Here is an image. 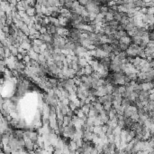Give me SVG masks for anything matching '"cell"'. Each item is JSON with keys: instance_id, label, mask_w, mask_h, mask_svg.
Listing matches in <instances>:
<instances>
[{"instance_id": "cell-1", "label": "cell", "mask_w": 154, "mask_h": 154, "mask_svg": "<svg viewBox=\"0 0 154 154\" xmlns=\"http://www.w3.org/2000/svg\"><path fill=\"white\" fill-rule=\"evenodd\" d=\"M96 51H97V56H96V59H97L98 61L101 60V59H103V58H105V57H109V54H107V53H105V51H103L102 49H100V48H97Z\"/></svg>"}, {"instance_id": "cell-2", "label": "cell", "mask_w": 154, "mask_h": 154, "mask_svg": "<svg viewBox=\"0 0 154 154\" xmlns=\"http://www.w3.org/2000/svg\"><path fill=\"white\" fill-rule=\"evenodd\" d=\"M119 42L124 43V44H127V45H131V44H132V38L129 35L124 36V37H122V38L119 39Z\"/></svg>"}, {"instance_id": "cell-3", "label": "cell", "mask_w": 154, "mask_h": 154, "mask_svg": "<svg viewBox=\"0 0 154 154\" xmlns=\"http://www.w3.org/2000/svg\"><path fill=\"white\" fill-rule=\"evenodd\" d=\"M100 49H102L103 51H105V53H107V54H111V53H113V48H112V45H111L110 44H104L101 45Z\"/></svg>"}, {"instance_id": "cell-4", "label": "cell", "mask_w": 154, "mask_h": 154, "mask_svg": "<svg viewBox=\"0 0 154 154\" xmlns=\"http://www.w3.org/2000/svg\"><path fill=\"white\" fill-rule=\"evenodd\" d=\"M46 27H47L48 34H56V33H57V26H55L54 25L50 24V25H48Z\"/></svg>"}, {"instance_id": "cell-5", "label": "cell", "mask_w": 154, "mask_h": 154, "mask_svg": "<svg viewBox=\"0 0 154 154\" xmlns=\"http://www.w3.org/2000/svg\"><path fill=\"white\" fill-rule=\"evenodd\" d=\"M69 149L70 151H75V150H78V145H77V142L75 141L74 140H70L69 142Z\"/></svg>"}, {"instance_id": "cell-6", "label": "cell", "mask_w": 154, "mask_h": 154, "mask_svg": "<svg viewBox=\"0 0 154 154\" xmlns=\"http://www.w3.org/2000/svg\"><path fill=\"white\" fill-rule=\"evenodd\" d=\"M133 4H134L135 7L137 8L146 7V3H145L143 0H134V1H133Z\"/></svg>"}, {"instance_id": "cell-7", "label": "cell", "mask_w": 154, "mask_h": 154, "mask_svg": "<svg viewBox=\"0 0 154 154\" xmlns=\"http://www.w3.org/2000/svg\"><path fill=\"white\" fill-rule=\"evenodd\" d=\"M78 64H79V66H80L81 68H84L87 65H88V62H87V60L85 57H79V61H78Z\"/></svg>"}, {"instance_id": "cell-8", "label": "cell", "mask_w": 154, "mask_h": 154, "mask_svg": "<svg viewBox=\"0 0 154 154\" xmlns=\"http://www.w3.org/2000/svg\"><path fill=\"white\" fill-rule=\"evenodd\" d=\"M82 72H83V74H86V75H91V74L94 73V71L93 69H92V67L88 64V65H87L86 67L82 68Z\"/></svg>"}, {"instance_id": "cell-9", "label": "cell", "mask_w": 154, "mask_h": 154, "mask_svg": "<svg viewBox=\"0 0 154 154\" xmlns=\"http://www.w3.org/2000/svg\"><path fill=\"white\" fill-rule=\"evenodd\" d=\"M28 54L30 55V57H31V59L32 60H34V61H38V58H39V54H37V53H35L34 50H30L28 51Z\"/></svg>"}, {"instance_id": "cell-10", "label": "cell", "mask_w": 154, "mask_h": 154, "mask_svg": "<svg viewBox=\"0 0 154 154\" xmlns=\"http://www.w3.org/2000/svg\"><path fill=\"white\" fill-rule=\"evenodd\" d=\"M26 14L28 15L29 16H31V17H33V16H36V10L35 8L33 7V6H30L29 8H28L27 10L25 11Z\"/></svg>"}, {"instance_id": "cell-11", "label": "cell", "mask_w": 154, "mask_h": 154, "mask_svg": "<svg viewBox=\"0 0 154 154\" xmlns=\"http://www.w3.org/2000/svg\"><path fill=\"white\" fill-rule=\"evenodd\" d=\"M50 22H51V24L54 25V26H57V27L60 26L59 18H55V17H52V16H50Z\"/></svg>"}, {"instance_id": "cell-12", "label": "cell", "mask_w": 154, "mask_h": 154, "mask_svg": "<svg viewBox=\"0 0 154 154\" xmlns=\"http://www.w3.org/2000/svg\"><path fill=\"white\" fill-rule=\"evenodd\" d=\"M103 106H104V110L109 113V112L112 111L113 109V103L112 102H105V104H103Z\"/></svg>"}, {"instance_id": "cell-13", "label": "cell", "mask_w": 154, "mask_h": 154, "mask_svg": "<svg viewBox=\"0 0 154 154\" xmlns=\"http://www.w3.org/2000/svg\"><path fill=\"white\" fill-rule=\"evenodd\" d=\"M90 106H91V103L90 104H85L84 106L81 107V109H82V111L84 112L85 115H87V116H88V113H89V112H90Z\"/></svg>"}, {"instance_id": "cell-14", "label": "cell", "mask_w": 154, "mask_h": 154, "mask_svg": "<svg viewBox=\"0 0 154 154\" xmlns=\"http://www.w3.org/2000/svg\"><path fill=\"white\" fill-rule=\"evenodd\" d=\"M99 9H100V13L104 15V16H105V15L109 12V7L107 6H104V5L100 6V8H99Z\"/></svg>"}, {"instance_id": "cell-15", "label": "cell", "mask_w": 154, "mask_h": 154, "mask_svg": "<svg viewBox=\"0 0 154 154\" xmlns=\"http://www.w3.org/2000/svg\"><path fill=\"white\" fill-rule=\"evenodd\" d=\"M10 51H11V54H12L13 56H17L18 54H19V51H18V47H16L14 45L10 46Z\"/></svg>"}, {"instance_id": "cell-16", "label": "cell", "mask_w": 154, "mask_h": 154, "mask_svg": "<svg viewBox=\"0 0 154 154\" xmlns=\"http://www.w3.org/2000/svg\"><path fill=\"white\" fill-rule=\"evenodd\" d=\"M105 19L106 20V22H111V21L115 20V16H114V14H112V13L108 12L106 15L105 16Z\"/></svg>"}, {"instance_id": "cell-17", "label": "cell", "mask_w": 154, "mask_h": 154, "mask_svg": "<svg viewBox=\"0 0 154 154\" xmlns=\"http://www.w3.org/2000/svg\"><path fill=\"white\" fill-rule=\"evenodd\" d=\"M93 132L96 134H100L103 132L102 131V126H94L93 128Z\"/></svg>"}, {"instance_id": "cell-18", "label": "cell", "mask_w": 154, "mask_h": 154, "mask_svg": "<svg viewBox=\"0 0 154 154\" xmlns=\"http://www.w3.org/2000/svg\"><path fill=\"white\" fill-rule=\"evenodd\" d=\"M43 44H44V42L41 40V39H35V40H34L32 43V44H34V45H37V46H42Z\"/></svg>"}, {"instance_id": "cell-19", "label": "cell", "mask_w": 154, "mask_h": 154, "mask_svg": "<svg viewBox=\"0 0 154 154\" xmlns=\"http://www.w3.org/2000/svg\"><path fill=\"white\" fill-rule=\"evenodd\" d=\"M69 109H70L71 111H73V112H75V111L78 109V108H77V105H76L75 102H74L73 101H70V102H69Z\"/></svg>"}, {"instance_id": "cell-20", "label": "cell", "mask_w": 154, "mask_h": 154, "mask_svg": "<svg viewBox=\"0 0 154 154\" xmlns=\"http://www.w3.org/2000/svg\"><path fill=\"white\" fill-rule=\"evenodd\" d=\"M114 16H115V20L119 23L121 22V20H122V16L121 15V13H119V12L115 13V14L114 15Z\"/></svg>"}, {"instance_id": "cell-21", "label": "cell", "mask_w": 154, "mask_h": 154, "mask_svg": "<svg viewBox=\"0 0 154 154\" xmlns=\"http://www.w3.org/2000/svg\"><path fill=\"white\" fill-rule=\"evenodd\" d=\"M97 16V14H96V13H88V17H89V19H90L91 22H93V21L96 20Z\"/></svg>"}, {"instance_id": "cell-22", "label": "cell", "mask_w": 154, "mask_h": 154, "mask_svg": "<svg viewBox=\"0 0 154 154\" xmlns=\"http://www.w3.org/2000/svg\"><path fill=\"white\" fill-rule=\"evenodd\" d=\"M119 46H120L121 50L124 51V52H125V51L127 50V48L129 47V45H127V44H124V43H121V42L119 43Z\"/></svg>"}, {"instance_id": "cell-23", "label": "cell", "mask_w": 154, "mask_h": 154, "mask_svg": "<svg viewBox=\"0 0 154 154\" xmlns=\"http://www.w3.org/2000/svg\"><path fill=\"white\" fill-rule=\"evenodd\" d=\"M33 50L37 54H42V50H41V46H37V45H34L33 44Z\"/></svg>"}, {"instance_id": "cell-24", "label": "cell", "mask_w": 154, "mask_h": 154, "mask_svg": "<svg viewBox=\"0 0 154 154\" xmlns=\"http://www.w3.org/2000/svg\"><path fill=\"white\" fill-rule=\"evenodd\" d=\"M40 34H48V31H47V27L46 26H42V28L40 29Z\"/></svg>"}, {"instance_id": "cell-25", "label": "cell", "mask_w": 154, "mask_h": 154, "mask_svg": "<svg viewBox=\"0 0 154 154\" xmlns=\"http://www.w3.org/2000/svg\"><path fill=\"white\" fill-rule=\"evenodd\" d=\"M78 2L79 3V4L81 5V6H86L87 5V3H88L89 0H77Z\"/></svg>"}, {"instance_id": "cell-26", "label": "cell", "mask_w": 154, "mask_h": 154, "mask_svg": "<svg viewBox=\"0 0 154 154\" xmlns=\"http://www.w3.org/2000/svg\"><path fill=\"white\" fill-rule=\"evenodd\" d=\"M147 14L153 15V16H154V6H151V7H148V12H147Z\"/></svg>"}, {"instance_id": "cell-27", "label": "cell", "mask_w": 154, "mask_h": 154, "mask_svg": "<svg viewBox=\"0 0 154 154\" xmlns=\"http://www.w3.org/2000/svg\"><path fill=\"white\" fill-rule=\"evenodd\" d=\"M41 154H53L52 152H50V151H48L47 150H45V149H42V150H41Z\"/></svg>"}, {"instance_id": "cell-28", "label": "cell", "mask_w": 154, "mask_h": 154, "mask_svg": "<svg viewBox=\"0 0 154 154\" xmlns=\"http://www.w3.org/2000/svg\"><path fill=\"white\" fill-rule=\"evenodd\" d=\"M90 154H100L98 152V150L96 149V147H94L93 149H92V150H91V152H90Z\"/></svg>"}, {"instance_id": "cell-29", "label": "cell", "mask_w": 154, "mask_h": 154, "mask_svg": "<svg viewBox=\"0 0 154 154\" xmlns=\"http://www.w3.org/2000/svg\"><path fill=\"white\" fill-rule=\"evenodd\" d=\"M16 57H17L18 61H23V60H24V55H23L22 54H18V55L16 56Z\"/></svg>"}, {"instance_id": "cell-30", "label": "cell", "mask_w": 154, "mask_h": 154, "mask_svg": "<svg viewBox=\"0 0 154 154\" xmlns=\"http://www.w3.org/2000/svg\"><path fill=\"white\" fill-rule=\"evenodd\" d=\"M150 67H151V68H153V69H154V58L152 59L151 62L150 63Z\"/></svg>"}, {"instance_id": "cell-31", "label": "cell", "mask_w": 154, "mask_h": 154, "mask_svg": "<svg viewBox=\"0 0 154 154\" xmlns=\"http://www.w3.org/2000/svg\"><path fill=\"white\" fill-rule=\"evenodd\" d=\"M151 1H154V0H151Z\"/></svg>"}]
</instances>
